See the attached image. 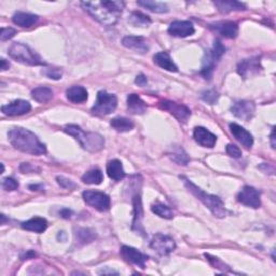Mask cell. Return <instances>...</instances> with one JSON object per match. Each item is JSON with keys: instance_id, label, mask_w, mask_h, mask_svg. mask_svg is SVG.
Masks as SVG:
<instances>
[{"instance_id": "1", "label": "cell", "mask_w": 276, "mask_h": 276, "mask_svg": "<svg viewBox=\"0 0 276 276\" xmlns=\"http://www.w3.org/2000/svg\"><path fill=\"white\" fill-rule=\"evenodd\" d=\"M82 8L100 24L112 26L118 23L122 11L124 9V2H82Z\"/></svg>"}, {"instance_id": "2", "label": "cell", "mask_w": 276, "mask_h": 276, "mask_svg": "<svg viewBox=\"0 0 276 276\" xmlns=\"http://www.w3.org/2000/svg\"><path fill=\"white\" fill-rule=\"evenodd\" d=\"M8 137L12 146L22 152L34 156L47 154L46 145L41 143L33 132L26 128L14 127L9 132Z\"/></svg>"}, {"instance_id": "3", "label": "cell", "mask_w": 276, "mask_h": 276, "mask_svg": "<svg viewBox=\"0 0 276 276\" xmlns=\"http://www.w3.org/2000/svg\"><path fill=\"white\" fill-rule=\"evenodd\" d=\"M185 179V186L187 187V189L189 191H190L194 197H197L203 204H204L212 214L215 217L218 218H223L227 216V209L226 206H224V203L222 202V200L220 198L216 197V195L206 193L205 191H203L201 188H199L197 185H194L191 180H189L185 177H183Z\"/></svg>"}, {"instance_id": "4", "label": "cell", "mask_w": 276, "mask_h": 276, "mask_svg": "<svg viewBox=\"0 0 276 276\" xmlns=\"http://www.w3.org/2000/svg\"><path fill=\"white\" fill-rule=\"evenodd\" d=\"M63 130L66 134L75 137L81 147L90 152H98L105 147L104 137L97 133H85L78 125H66Z\"/></svg>"}, {"instance_id": "5", "label": "cell", "mask_w": 276, "mask_h": 276, "mask_svg": "<svg viewBox=\"0 0 276 276\" xmlns=\"http://www.w3.org/2000/svg\"><path fill=\"white\" fill-rule=\"evenodd\" d=\"M8 54L14 61L20 62L25 65H31V66H39V65H46L40 56L34 52V51L24 43L14 42L9 48Z\"/></svg>"}, {"instance_id": "6", "label": "cell", "mask_w": 276, "mask_h": 276, "mask_svg": "<svg viewBox=\"0 0 276 276\" xmlns=\"http://www.w3.org/2000/svg\"><path fill=\"white\" fill-rule=\"evenodd\" d=\"M118 107V98L114 94L106 91H99L95 105L92 108V112L96 115H108L112 113Z\"/></svg>"}, {"instance_id": "7", "label": "cell", "mask_w": 276, "mask_h": 276, "mask_svg": "<svg viewBox=\"0 0 276 276\" xmlns=\"http://www.w3.org/2000/svg\"><path fill=\"white\" fill-rule=\"evenodd\" d=\"M82 197L86 204L99 210V212H107L110 208L111 200L109 198V195L104 192L96 190H86L82 193Z\"/></svg>"}, {"instance_id": "8", "label": "cell", "mask_w": 276, "mask_h": 276, "mask_svg": "<svg viewBox=\"0 0 276 276\" xmlns=\"http://www.w3.org/2000/svg\"><path fill=\"white\" fill-rule=\"evenodd\" d=\"M150 248L154 249L160 256H168L176 248V243L168 235L161 233L156 234L150 242Z\"/></svg>"}, {"instance_id": "9", "label": "cell", "mask_w": 276, "mask_h": 276, "mask_svg": "<svg viewBox=\"0 0 276 276\" xmlns=\"http://www.w3.org/2000/svg\"><path fill=\"white\" fill-rule=\"evenodd\" d=\"M261 71H262V66H261L260 57L258 56L243 60L237 65L238 75L244 79H248L253 76H257Z\"/></svg>"}, {"instance_id": "10", "label": "cell", "mask_w": 276, "mask_h": 276, "mask_svg": "<svg viewBox=\"0 0 276 276\" xmlns=\"http://www.w3.org/2000/svg\"><path fill=\"white\" fill-rule=\"evenodd\" d=\"M160 108L170 112L180 123H187L188 119L191 117L190 109L181 104L174 103V101L171 100H162L161 103H160Z\"/></svg>"}, {"instance_id": "11", "label": "cell", "mask_w": 276, "mask_h": 276, "mask_svg": "<svg viewBox=\"0 0 276 276\" xmlns=\"http://www.w3.org/2000/svg\"><path fill=\"white\" fill-rule=\"evenodd\" d=\"M237 201L241 204L251 208H259L261 206L260 192L256 188L245 186L242 191L237 194Z\"/></svg>"}, {"instance_id": "12", "label": "cell", "mask_w": 276, "mask_h": 276, "mask_svg": "<svg viewBox=\"0 0 276 276\" xmlns=\"http://www.w3.org/2000/svg\"><path fill=\"white\" fill-rule=\"evenodd\" d=\"M231 112L238 119L250 121L253 118V115H255L256 106L252 101L238 100L231 107Z\"/></svg>"}, {"instance_id": "13", "label": "cell", "mask_w": 276, "mask_h": 276, "mask_svg": "<svg viewBox=\"0 0 276 276\" xmlns=\"http://www.w3.org/2000/svg\"><path fill=\"white\" fill-rule=\"evenodd\" d=\"M169 34L174 37L185 38L194 34V26L190 21H174L170 24Z\"/></svg>"}, {"instance_id": "14", "label": "cell", "mask_w": 276, "mask_h": 276, "mask_svg": "<svg viewBox=\"0 0 276 276\" xmlns=\"http://www.w3.org/2000/svg\"><path fill=\"white\" fill-rule=\"evenodd\" d=\"M121 256L124 259L126 262L130 264H135L137 266H141L142 268H145V263L148 260V257L144 255L140 250L129 246H122L121 248Z\"/></svg>"}, {"instance_id": "15", "label": "cell", "mask_w": 276, "mask_h": 276, "mask_svg": "<svg viewBox=\"0 0 276 276\" xmlns=\"http://www.w3.org/2000/svg\"><path fill=\"white\" fill-rule=\"evenodd\" d=\"M32 106L26 100L18 99L14 100L12 103L5 105L2 107V112L5 115H8V117H18V115H23L31 111Z\"/></svg>"}, {"instance_id": "16", "label": "cell", "mask_w": 276, "mask_h": 276, "mask_svg": "<svg viewBox=\"0 0 276 276\" xmlns=\"http://www.w3.org/2000/svg\"><path fill=\"white\" fill-rule=\"evenodd\" d=\"M209 27L216 33L223 36V37L230 38V39L236 38V36L238 34V25L235 23V22H232V21L216 22V23L210 24Z\"/></svg>"}, {"instance_id": "17", "label": "cell", "mask_w": 276, "mask_h": 276, "mask_svg": "<svg viewBox=\"0 0 276 276\" xmlns=\"http://www.w3.org/2000/svg\"><path fill=\"white\" fill-rule=\"evenodd\" d=\"M193 138L199 145L206 148H213L217 143V137L208 129L202 126L195 127L193 130Z\"/></svg>"}, {"instance_id": "18", "label": "cell", "mask_w": 276, "mask_h": 276, "mask_svg": "<svg viewBox=\"0 0 276 276\" xmlns=\"http://www.w3.org/2000/svg\"><path fill=\"white\" fill-rule=\"evenodd\" d=\"M230 130L232 135L235 137L237 142L241 143L243 146L247 149H250L253 145V137L248 132V130L242 127L241 125L236 124V123H231L230 124Z\"/></svg>"}, {"instance_id": "19", "label": "cell", "mask_w": 276, "mask_h": 276, "mask_svg": "<svg viewBox=\"0 0 276 276\" xmlns=\"http://www.w3.org/2000/svg\"><path fill=\"white\" fill-rule=\"evenodd\" d=\"M123 46L127 49L135 51L136 53L145 54L149 50L148 42L143 37H137V36H127L122 40Z\"/></svg>"}, {"instance_id": "20", "label": "cell", "mask_w": 276, "mask_h": 276, "mask_svg": "<svg viewBox=\"0 0 276 276\" xmlns=\"http://www.w3.org/2000/svg\"><path fill=\"white\" fill-rule=\"evenodd\" d=\"M219 57H217L212 50L206 51V53L203 57V65L201 69V75L204 77L206 80H210L213 77V72L215 70V67L217 63L219 62Z\"/></svg>"}, {"instance_id": "21", "label": "cell", "mask_w": 276, "mask_h": 276, "mask_svg": "<svg viewBox=\"0 0 276 276\" xmlns=\"http://www.w3.org/2000/svg\"><path fill=\"white\" fill-rule=\"evenodd\" d=\"M133 205H134V220H133V227L132 229L138 233L145 235V231L142 226V219H143V206H142V200L140 194H135L133 198Z\"/></svg>"}, {"instance_id": "22", "label": "cell", "mask_w": 276, "mask_h": 276, "mask_svg": "<svg viewBox=\"0 0 276 276\" xmlns=\"http://www.w3.org/2000/svg\"><path fill=\"white\" fill-rule=\"evenodd\" d=\"M66 97L74 104H81L88 100L89 94L85 88L81 85H74L66 91Z\"/></svg>"}, {"instance_id": "23", "label": "cell", "mask_w": 276, "mask_h": 276, "mask_svg": "<svg viewBox=\"0 0 276 276\" xmlns=\"http://www.w3.org/2000/svg\"><path fill=\"white\" fill-rule=\"evenodd\" d=\"M214 5L217 7V9L221 13H230L233 11H242L246 10V5L235 0H217L214 2Z\"/></svg>"}, {"instance_id": "24", "label": "cell", "mask_w": 276, "mask_h": 276, "mask_svg": "<svg viewBox=\"0 0 276 276\" xmlns=\"http://www.w3.org/2000/svg\"><path fill=\"white\" fill-rule=\"evenodd\" d=\"M154 62L160 68L168 70L170 72H177L178 67L171 59V56L168 52H159L154 56Z\"/></svg>"}, {"instance_id": "25", "label": "cell", "mask_w": 276, "mask_h": 276, "mask_svg": "<svg viewBox=\"0 0 276 276\" xmlns=\"http://www.w3.org/2000/svg\"><path fill=\"white\" fill-rule=\"evenodd\" d=\"M107 174L108 176L115 181H120L125 177V171L123 169V164L118 159L111 160L107 164Z\"/></svg>"}, {"instance_id": "26", "label": "cell", "mask_w": 276, "mask_h": 276, "mask_svg": "<svg viewBox=\"0 0 276 276\" xmlns=\"http://www.w3.org/2000/svg\"><path fill=\"white\" fill-rule=\"evenodd\" d=\"M38 16L27 12H17L13 14L12 22L16 25L21 27H31L35 23H37Z\"/></svg>"}, {"instance_id": "27", "label": "cell", "mask_w": 276, "mask_h": 276, "mask_svg": "<svg viewBox=\"0 0 276 276\" xmlns=\"http://www.w3.org/2000/svg\"><path fill=\"white\" fill-rule=\"evenodd\" d=\"M21 227L26 231L36 232V233H42V232H45L47 230L48 222L45 218L35 217L22 223Z\"/></svg>"}, {"instance_id": "28", "label": "cell", "mask_w": 276, "mask_h": 276, "mask_svg": "<svg viewBox=\"0 0 276 276\" xmlns=\"http://www.w3.org/2000/svg\"><path fill=\"white\" fill-rule=\"evenodd\" d=\"M127 108L132 114H144L146 112L147 106L137 94H129L127 96Z\"/></svg>"}, {"instance_id": "29", "label": "cell", "mask_w": 276, "mask_h": 276, "mask_svg": "<svg viewBox=\"0 0 276 276\" xmlns=\"http://www.w3.org/2000/svg\"><path fill=\"white\" fill-rule=\"evenodd\" d=\"M110 125L112 128H114L119 133L130 132V130H132L135 126L134 122L132 120L126 119V118H121V117L112 119L110 122Z\"/></svg>"}, {"instance_id": "30", "label": "cell", "mask_w": 276, "mask_h": 276, "mask_svg": "<svg viewBox=\"0 0 276 276\" xmlns=\"http://www.w3.org/2000/svg\"><path fill=\"white\" fill-rule=\"evenodd\" d=\"M32 97L40 104H46L53 97V92L47 86H39L32 91Z\"/></svg>"}, {"instance_id": "31", "label": "cell", "mask_w": 276, "mask_h": 276, "mask_svg": "<svg viewBox=\"0 0 276 276\" xmlns=\"http://www.w3.org/2000/svg\"><path fill=\"white\" fill-rule=\"evenodd\" d=\"M78 245L83 246L93 242L96 238V233L91 229H78L75 233Z\"/></svg>"}, {"instance_id": "32", "label": "cell", "mask_w": 276, "mask_h": 276, "mask_svg": "<svg viewBox=\"0 0 276 276\" xmlns=\"http://www.w3.org/2000/svg\"><path fill=\"white\" fill-rule=\"evenodd\" d=\"M138 6L143 7L145 9H148L151 12L155 13H166L169 12V7L166 4L161 2H152V0H141V2L137 3Z\"/></svg>"}, {"instance_id": "33", "label": "cell", "mask_w": 276, "mask_h": 276, "mask_svg": "<svg viewBox=\"0 0 276 276\" xmlns=\"http://www.w3.org/2000/svg\"><path fill=\"white\" fill-rule=\"evenodd\" d=\"M128 22L136 27H148L151 24L150 18L140 11L132 12V14L129 16Z\"/></svg>"}, {"instance_id": "34", "label": "cell", "mask_w": 276, "mask_h": 276, "mask_svg": "<svg viewBox=\"0 0 276 276\" xmlns=\"http://www.w3.org/2000/svg\"><path fill=\"white\" fill-rule=\"evenodd\" d=\"M104 179L103 173L99 169H93L86 172L82 176V181L88 185H99Z\"/></svg>"}, {"instance_id": "35", "label": "cell", "mask_w": 276, "mask_h": 276, "mask_svg": "<svg viewBox=\"0 0 276 276\" xmlns=\"http://www.w3.org/2000/svg\"><path fill=\"white\" fill-rule=\"evenodd\" d=\"M169 157L171 158L172 161L177 163L178 165H187L190 161V158L188 157L186 151L181 147H175L172 152L169 154Z\"/></svg>"}, {"instance_id": "36", "label": "cell", "mask_w": 276, "mask_h": 276, "mask_svg": "<svg viewBox=\"0 0 276 276\" xmlns=\"http://www.w3.org/2000/svg\"><path fill=\"white\" fill-rule=\"evenodd\" d=\"M151 210H152V213H155L159 217L164 218V219H172V218L174 217L172 209L169 206L161 204V203H157V204L152 205Z\"/></svg>"}, {"instance_id": "37", "label": "cell", "mask_w": 276, "mask_h": 276, "mask_svg": "<svg viewBox=\"0 0 276 276\" xmlns=\"http://www.w3.org/2000/svg\"><path fill=\"white\" fill-rule=\"evenodd\" d=\"M201 98L209 105H215L218 101V99H219V94H218V92H216L215 90H208L202 93Z\"/></svg>"}, {"instance_id": "38", "label": "cell", "mask_w": 276, "mask_h": 276, "mask_svg": "<svg viewBox=\"0 0 276 276\" xmlns=\"http://www.w3.org/2000/svg\"><path fill=\"white\" fill-rule=\"evenodd\" d=\"M205 257L207 258V260L209 261L210 264L214 265L216 268H218V270H221L222 272H230V267L227 264H224L219 258L207 255V253H205Z\"/></svg>"}, {"instance_id": "39", "label": "cell", "mask_w": 276, "mask_h": 276, "mask_svg": "<svg viewBox=\"0 0 276 276\" xmlns=\"http://www.w3.org/2000/svg\"><path fill=\"white\" fill-rule=\"evenodd\" d=\"M2 186L6 191H13V190H17L19 188V183L16 179H13L11 177H7L3 179Z\"/></svg>"}, {"instance_id": "40", "label": "cell", "mask_w": 276, "mask_h": 276, "mask_svg": "<svg viewBox=\"0 0 276 276\" xmlns=\"http://www.w3.org/2000/svg\"><path fill=\"white\" fill-rule=\"evenodd\" d=\"M42 74L50 79L60 80L63 76V71L60 68H49L42 71Z\"/></svg>"}, {"instance_id": "41", "label": "cell", "mask_w": 276, "mask_h": 276, "mask_svg": "<svg viewBox=\"0 0 276 276\" xmlns=\"http://www.w3.org/2000/svg\"><path fill=\"white\" fill-rule=\"evenodd\" d=\"M227 154L231 157V158H234V159H238L242 157V150L239 149L236 145H233V144H229L227 148Z\"/></svg>"}, {"instance_id": "42", "label": "cell", "mask_w": 276, "mask_h": 276, "mask_svg": "<svg viewBox=\"0 0 276 276\" xmlns=\"http://www.w3.org/2000/svg\"><path fill=\"white\" fill-rule=\"evenodd\" d=\"M56 180H57V184H59L62 188H65V189H75L76 188V184L74 183V181L64 177V176H57L56 177Z\"/></svg>"}, {"instance_id": "43", "label": "cell", "mask_w": 276, "mask_h": 276, "mask_svg": "<svg viewBox=\"0 0 276 276\" xmlns=\"http://www.w3.org/2000/svg\"><path fill=\"white\" fill-rule=\"evenodd\" d=\"M17 31L11 27H4L2 28V34H0V40L6 41L11 39L14 35H16Z\"/></svg>"}, {"instance_id": "44", "label": "cell", "mask_w": 276, "mask_h": 276, "mask_svg": "<svg viewBox=\"0 0 276 276\" xmlns=\"http://www.w3.org/2000/svg\"><path fill=\"white\" fill-rule=\"evenodd\" d=\"M135 82H136V84H138L140 86H142V88H144V86H146V85H147L148 80H147L146 76L143 75V74H141V75H138V76H137V78H136V80H135Z\"/></svg>"}, {"instance_id": "45", "label": "cell", "mask_w": 276, "mask_h": 276, "mask_svg": "<svg viewBox=\"0 0 276 276\" xmlns=\"http://www.w3.org/2000/svg\"><path fill=\"white\" fill-rule=\"evenodd\" d=\"M36 257V252L33 250H27L26 252H23L21 255L22 260H28V259H33Z\"/></svg>"}, {"instance_id": "46", "label": "cell", "mask_w": 276, "mask_h": 276, "mask_svg": "<svg viewBox=\"0 0 276 276\" xmlns=\"http://www.w3.org/2000/svg\"><path fill=\"white\" fill-rule=\"evenodd\" d=\"M60 215H61L62 218H64V219H69V218H71L72 212L68 208H64L60 212Z\"/></svg>"}, {"instance_id": "47", "label": "cell", "mask_w": 276, "mask_h": 276, "mask_svg": "<svg viewBox=\"0 0 276 276\" xmlns=\"http://www.w3.org/2000/svg\"><path fill=\"white\" fill-rule=\"evenodd\" d=\"M9 67H10L9 62H7V60L3 59V60H2V67H0V69H2V71H6L7 69H9Z\"/></svg>"}, {"instance_id": "48", "label": "cell", "mask_w": 276, "mask_h": 276, "mask_svg": "<svg viewBox=\"0 0 276 276\" xmlns=\"http://www.w3.org/2000/svg\"><path fill=\"white\" fill-rule=\"evenodd\" d=\"M30 189L32 191H38V190H42L43 186L42 185H31Z\"/></svg>"}, {"instance_id": "49", "label": "cell", "mask_w": 276, "mask_h": 276, "mask_svg": "<svg viewBox=\"0 0 276 276\" xmlns=\"http://www.w3.org/2000/svg\"><path fill=\"white\" fill-rule=\"evenodd\" d=\"M271 145H272V148L275 149V128H273L271 134Z\"/></svg>"}, {"instance_id": "50", "label": "cell", "mask_w": 276, "mask_h": 276, "mask_svg": "<svg viewBox=\"0 0 276 276\" xmlns=\"http://www.w3.org/2000/svg\"><path fill=\"white\" fill-rule=\"evenodd\" d=\"M99 274H118V272H114V271H105V270H103V271H100L99 272Z\"/></svg>"}, {"instance_id": "51", "label": "cell", "mask_w": 276, "mask_h": 276, "mask_svg": "<svg viewBox=\"0 0 276 276\" xmlns=\"http://www.w3.org/2000/svg\"><path fill=\"white\" fill-rule=\"evenodd\" d=\"M5 221H6V216L3 214L2 215V224H5Z\"/></svg>"}]
</instances>
